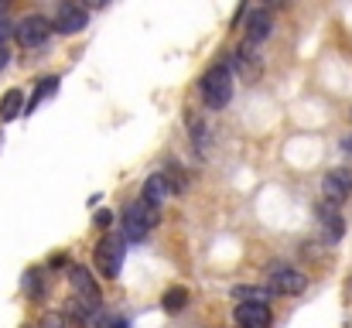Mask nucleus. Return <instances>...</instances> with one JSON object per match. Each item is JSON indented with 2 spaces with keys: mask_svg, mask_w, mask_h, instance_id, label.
Masks as SVG:
<instances>
[{
  "mask_svg": "<svg viewBox=\"0 0 352 328\" xmlns=\"http://www.w3.org/2000/svg\"><path fill=\"white\" fill-rule=\"evenodd\" d=\"M202 100L209 109H223L233 100V72L230 65H212L206 76H202Z\"/></svg>",
  "mask_w": 352,
  "mask_h": 328,
  "instance_id": "obj_1",
  "label": "nucleus"
},
{
  "mask_svg": "<svg viewBox=\"0 0 352 328\" xmlns=\"http://www.w3.org/2000/svg\"><path fill=\"white\" fill-rule=\"evenodd\" d=\"M157 209L154 206H147L144 199L140 202H130L126 209H123V239H130V243H137V239H144L154 226H157Z\"/></svg>",
  "mask_w": 352,
  "mask_h": 328,
  "instance_id": "obj_2",
  "label": "nucleus"
},
{
  "mask_svg": "<svg viewBox=\"0 0 352 328\" xmlns=\"http://www.w3.org/2000/svg\"><path fill=\"white\" fill-rule=\"evenodd\" d=\"M126 239L123 236H103L100 243H96V253H93V260H96V270L103 274V277H120V270H123V256H126V246H123Z\"/></svg>",
  "mask_w": 352,
  "mask_h": 328,
  "instance_id": "obj_3",
  "label": "nucleus"
},
{
  "mask_svg": "<svg viewBox=\"0 0 352 328\" xmlns=\"http://www.w3.org/2000/svg\"><path fill=\"white\" fill-rule=\"evenodd\" d=\"M55 28H52V21H45L41 14H31V17H24L17 28H14V38H17V45L21 48H38V45H45L48 41V34H52Z\"/></svg>",
  "mask_w": 352,
  "mask_h": 328,
  "instance_id": "obj_4",
  "label": "nucleus"
},
{
  "mask_svg": "<svg viewBox=\"0 0 352 328\" xmlns=\"http://www.w3.org/2000/svg\"><path fill=\"white\" fill-rule=\"evenodd\" d=\"M86 24H89V14H86V7H79L76 0H62L58 10H55V21H52V28H55L58 34H79Z\"/></svg>",
  "mask_w": 352,
  "mask_h": 328,
  "instance_id": "obj_5",
  "label": "nucleus"
},
{
  "mask_svg": "<svg viewBox=\"0 0 352 328\" xmlns=\"http://www.w3.org/2000/svg\"><path fill=\"white\" fill-rule=\"evenodd\" d=\"M322 192H325V202L342 206L346 199H352V171L349 168H332L322 178Z\"/></svg>",
  "mask_w": 352,
  "mask_h": 328,
  "instance_id": "obj_6",
  "label": "nucleus"
},
{
  "mask_svg": "<svg viewBox=\"0 0 352 328\" xmlns=\"http://www.w3.org/2000/svg\"><path fill=\"white\" fill-rule=\"evenodd\" d=\"M305 287H308V281H305L301 270H294V267H287V263H277V267L270 270V291H274V294H301Z\"/></svg>",
  "mask_w": 352,
  "mask_h": 328,
  "instance_id": "obj_7",
  "label": "nucleus"
},
{
  "mask_svg": "<svg viewBox=\"0 0 352 328\" xmlns=\"http://www.w3.org/2000/svg\"><path fill=\"white\" fill-rule=\"evenodd\" d=\"M239 328H270V308L263 301H243L233 311Z\"/></svg>",
  "mask_w": 352,
  "mask_h": 328,
  "instance_id": "obj_8",
  "label": "nucleus"
},
{
  "mask_svg": "<svg viewBox=\"0 0 352 328\" xmlns=\"http://www.w3.org/2000/svg\"><path fill=\"white\" fill-rule=\"evenodd\" d=\"M270 31H274V17H270V10L256 7V10H250V14H246V41H250V45L267 41V38H270Z\"/></svg>",
  "mask_w": 352,
  "mask_h": 328,
  "instance_id": "obj_9",
  "label": "nucleus"
},
{
  "mask_svg": "<svg viewBox=\"0 0 352 328\" xmlns=\"http://www.w3.org/2000/svg\"><path fill=\"white\" fill-rule=\"evenodd\" d=\"M315 216H318V222L325 226V236H329L332 243L342 239V232H346V219H342V212H339V206H332V202H318Z\"/></svg>",
  "mask_w": 352,
  "mask_h": 328,
  "instance_id": "obj_10",
  "label": "nucleus"
},
{
  "mask_svg": "<svg viewBox=\"0 0 352 328\" xmlns=\"http://www.w3.org/2000/svg\"><path fill=\"white\" fill-rule=\"evenodd\" d=\"M168 195H175V192H171V185H168L164 171H157V175H151V178L144 182V192H140V199H144L147 206H154V209H157V206H161Z\"/></svg>",
  "mask_w": 352,
  "mask_h": 328,
  "instance_id": "obj_11",
  "label": "nucleus"
},
{
  "mask_svg": "<svg viewBox=\"0 0 352 328\" xmlns=\"http://www.w3.org/2000/svg\"><path fill=\"white\" fill-rule=\"evenodd\" d=\"M24 93H21V89H7V93H3V100H0V120H3V123H10V120H14V116H21V113H24Z\"/></svg>",
  "mask_w": 352,
  "mask_h": 328,
  "instance_id": "obj_12",
  "label": "nucleus"
},
{
  "mask_svg": "<svg viewBox=\"0 0 352 328\" xmlns=\"http://www.w3.org/2000/svg\"><path fill=\"white\" fill-rule=\"evenodd\" d=\"M164 178H168V185H171V192H175V195H185V192H188V175H185L175 161H168Z\"/></svg>",
  "mask_w": 352,
  "mask_h": 328,
  "instance_id": "obj_13",
  "label": "nucleus"
},
{
  "mask_svg": "<svg viewBox=\"0 0 352 328\" xmlns=\"http://www.w3.org/2000/svg\"><path fill=\"white\" fill-rule=\"evenodd\" d=\"M52 93H58V79H52V76H48V79H41V83H38V89H34V96H31V103H28L24 113H34L38 103H41V100H48Z\"/></svg>",
  "mask_w": 352,
  "mask_h": 328,
  "instance_id": "obj_14",
  "label": "nucleus"
},
{
  "mask_svg": "<svg viewBox=\"0 0 352 328\" xmlns=\"http://www.w3.org/2000/svg\"><path fill=\"white\" fill-rule=\"evenodd\" d=\"M161 305H164V311H182L188 305V291L185 287H171V291H164Z\"/></svg>",
  "mask_w": 352,
  "mask_h": 328,
  "instance_id": "obj_15",
  "label": "nucleus"
},
{
  "mask_svg": "<svg viewBox=\"0 0 352 328\" xmlns=\"http://www.w3.org/2000/svg\"><path fill=\"white\" fill-rule=\"evenodd\" d=\"M246 52H250V45H243V48H239L236 65H239V72H243L246 79H256V76H260V62H256V58H250Z\"/></svg>",
  "mask_w": 352,
  "mask_h": 328,
  "instance_id": "obj_16",
  "label": "nucleus"
},
{
  "mask_svg": "<svg viewBox=\"0 0 352 328\" xmlns=\"http://www.w3.org/2000/svg\"><path fill=\"white\" fill-rule=\"evenodd\" d=\"M24 287H28L31 294H45V284H41V270H31V274L24 277Z\"/></svg>",
  "mask_w": 352,
  "mask_h": 328,
  "instance_id": "obj_17",
  "label": "nucleus"
},
{
  "mask_svg": "<svg viewBox=\"0 0 352 328\" xmlns=\"http://www.w3.org/2000/svg\"><path fill=\"white\" fill-rule=\"evenodd\" d=\"M233 294H236V298H253V301H263L270 291H260V287H236Z\"/></svg>",
  "mask_w": 352,
  "mask_h": 328,
  "instance_id": "obj_18",
  "label": "nucleus"
},
{
  "mask_svg": "<svg viewBox=\"0 0 352 328\" xmlns=\"http://www.w3.org/2000/svg\"><path fill=\"white\" fill-rule=\"evenodd\" d=\"M38 328H65V315L52 311V315H45V318H41V325Z\"/></svg>",
  "mask_w": 352,
  "mask_h": 328,
  "instance_id": "obj_19",
  "label": "nucleus"
},
{
  "mask_svg": "<svg viewBox=\"0 0 352 328\" xmlns=\"http://www.w3.org/2000/svg\"><path fill=\"white\" fill-rule=\"evenodd\" d=\"M10 34H14V28L0 17V48H7V38H10Z\"/></svg>",
  "mask_w": 352,
  "mask_h": 328,
  "instance_id": "obj_20",
  "label": "nucleus"
},
{
  "mask_svg": "<svg viewBox=\"0 0 352 328\" xmlns=\"http://www.w3.org/2000/svg\"><path fill=\"white\" fill-rule=\"evenodd\" d=\"M110 222H113L110 212H100V216H96V226H110Z\"/></svg>",
  "mask_w": 352,
  "mask_h": 328,
  "instance_id": "obj_21",
  "label": "nucleus"
},
{
  "mask_svg": "<svg viewBox=\"0 0 352 328\" xmlns=\"http://www.w3.org/2000/svg\"><path fill=\"white\" fill-rule=\"evenodd\" d=\"M7 62H10V52H7V48H0V69H3Z\"/></svg>",
  "mask_w": 352,
  "mask_h": 328,
  "instance_id": "obj_22",
  "label": "nucleus"
},
{
  "mask_svg": "<svg viewBox=\"0 0 352 328\" xmlns=\"http://www.w3.org/2000/svg\"><path fill=\"white\" fill-rule=\"evenodd\" d=\"M342 151H346V154H352V133H349V137H342Z\"/></svg>",
  "mask_w": 352,
  "mask_h": 328,
  "instance_id": "obj_23",
  "label": "nucleus"
},
{
  "mask_svg": "<svg viewBox=\"0 0 352 328\" xmlns=\"http://www.w3.org/2000/svg\"><path fill=\"white\" fill-rule=\"evenodd\" d=\"M110 328H126V325H123V322H113V325H110Z\"/></svg>",
  "mask_w": 352,
  "mask_h": 328,
  "instance_id": "obj_24",
  "label": "nucleus"
},
{
  "mask_svg": "<svg viewBox=\"0 0 352 328\" xmlns=\"http://www.w3.org/2000/svg\"><path fill=\"white\" fill-rule=\"evenodd\" d=\"M3 10H7V3H0V14H3Z\"/></svg>",
  "mask_w": 352,
  "mask_h": 328,
  "instance_id": "obj_25",
  "label": "nucleus"
}]
</instances>
